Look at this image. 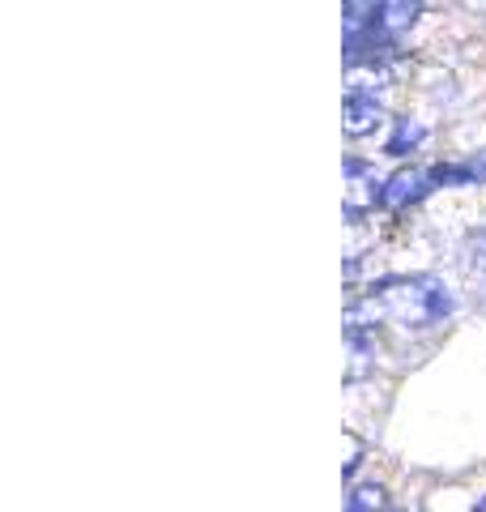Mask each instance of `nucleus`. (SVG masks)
I'll use <instances>...</instances> for the list:
<instances>
[{"label": "nucleus", "instance_id": "nucleus-4", "mask_svg": "<svg viewBox=\"0 0 486 512\" xmlns=\"http://www.w3.org/2000/svg\"><path fill=\"white\" fill-rule=\"evenodd\" d=\"M384 124V103L380 94H363V90H346V103H342V128L350 141H363L371 137L376 128Z\"/></svg>", "mask_w": 486, "mask_h": 512}, {"label": "nucleus", "instance_id": "nucleus-3", "mask_svg": "<svg viewBox=\"0 0 486 512\" xmlns=\"http://www.w3.org/2000/svg\"><path fill=\"white\" fill-rule=\"evenodd\" d=\"M431 188H435L431 171H423V167H397L393 175H384L380 210H405V205H418Z\"/></svg>", "mask_w": 486, "mask_h": 512}, {"label": "nucleus", "instance_id": "nucleus-2", "mask_svg": "<svg viewBox=\"0 0 486 512\" xmlns=\"http://www.w3.org/2000/svg\"><path fill=\"white\" fill-rule=\"evenodd\" d=\"M384 192V175H376V163L367 158H346V218L359 222L363 214H371L380 205Z\"/></svg>", "mask_w": 486, "mask_h": 512}, {"label": "nucleus", "instance_id": "nucleus-6", "mask_svg": "<svg viewBox=\"0 0 486 512\" xmlns=\"http://www.w3.org/2000/svg\"><path fill=\"white\" fill-rule=\"evenodd\" d=\"M388 124H393V133L384 137V154H388V158H405V154H414V150L427 141V124H423V120L397 116V120H388Z\"/></svg>", "mask_w": 486, "mask_h": 512}, {"label": "nucleus", "instance_id": "nucleus-7", "mask_svg": "<svg viewBox=\"0 0 486 512\" xmlns=\"http://www.w3.org/2000/svg\"><path fill=\"white\" fill-rule=\"evenodd\" d=\"M346 512H393V504H388V487L354 483L350 495H346Z\"/></svg>", "mask_w": 486, "mask_h": 512}, {"label": "nucleus", "instance_id": "nucleus-8", "mask_svg": "<svg viewBox=\"0 0 486 512\" xmlns=\"http://www.w3.org/2000/svg\"><path fill=\"white\" fill-rule=\"evenodd\" d=\"M418 13H423V5H376V22L380 30H388V35H401V30H410L418 22Z\"/></svg>", "mask_w": 486, "mask_h": 512}, {"label": "nucleus", "instance_id": "nucleus-9", "mask_svg": "<svg viewBox=\"0 0 486 512\" xmlns=\"http://www.w3.org/2000/svg\"><path fill=\"white\" fill-rule=\"evenodd\" d=\"M359 466H363V440L354 436V431H346V461H342V474H346V483L354 474H359Z\"/></svg>", "mask_w": 486, "mask_h": 512}, {"label": "nucleus", "instance_id": "nucleus-1", "mask_svg": "<svg viewBox=\"0 0 486 512\" xmlns=\"http://www.w3.org/2000/svg\"><path fill=\"white\" fill-rule=\"evenodd\" d=\"M457 308V299L444 286V278L435 274H388L380 282H371V291L363 299H354L346 316H367V325L388 320V325L401 329H431L444 325Z\"/></svg>", "mask_w": 486, "mask_h": 512}, {"label": "nucleus", "instance_id": "nucleus-10", "mask_svg": "<svg viewBox=\"0 0 486 512\" xmlns=\"http://www.w3.org/2000/svg\"><path fill=\"white\" fill-rule=\"evenodd\" d=\"M474 512H486V495H482V500H478V504H474Z\"/></svg>", "mask_w": 486, "mask_h": 512}, {"label": "nucleus", "instance_id": "nucleus-5", "mask_svg": "<svg viewBox=\"0 0 486 512\" xmlns=\"http://www.w3.org/2000/svg\"><path fill=\"white\" fill-rule=\"evenodd\" d=\"M431 184L435 188H474L486 184V150L465 154L457 163H435L431 167Z\"/></svg>", "mask_w": 486, "mask_h": 512}]
</instances>
